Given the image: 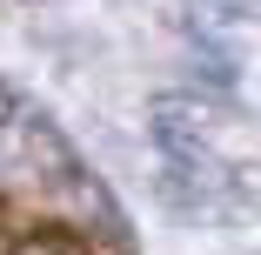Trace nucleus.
Segmentation results:
<instances>
[{"instance_id":"f257e3e1","label":"nucleus","mask_w":261,"mask_h":255,"mask_svg":"<svg viewBox=\"0 0 261 255\" xmlns=\"http://www.w3.org/2000/svg\"><path fill=\"white\" fill-rule=\"evenodd\" d=\"M14 255H81V248H74L67 235H27V242H20Z\"/></svg>"}]
</instances>
